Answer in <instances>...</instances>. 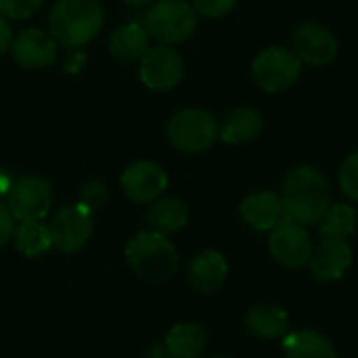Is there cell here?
<instances>
[{"instance_id":"8992f818","label":"cell","mask_w":358,"mask_h":358,"mask_svg":"<svg viewBox=\"0 0 358 358\" xmlns=\"http://www.w3.org/2000/svg\"><path fill=\"white\" fill-rule=\"evenodd\" d=\"M302 61L285 46H271L262 50L252 63L256 84L266 92H281L294 86L300 78Z\"/></svg>"},{"instance_id":"30bf717a","label":"cell","mask_w":358,"mask_h":358,"mask_svg":"<svg viewBox=\"0 0 358 358\" xmlns=\"http://www.w3.org/2000/svg\"><path fill=\"white\" fill-rule=\"evenodd\" d=\"M268 250L273 258L287 268H302L308 264L313 254L310 235L302 224L281 220L268 237Z\"/></svg>"},{"instance_id":"7402d4cb","label":"cell","mask_w":358,"mask_h":358,"mask_svg":"<svg viewBox=\"0 0 358 358\" xmlns=\"http://www.w3.org/2000/svg\"><path fill=\"white\" fill-rule=\"evenodd\" d=\"M262 126L264 122L260 111H256L254 107H237L224 117L218 136L229 145H237L256 138L262 132Z\"/></svg>"},{"instance_id":"ac0fdd59","label":"cell","mask_w":358,"mask_h":358,"mask_svg":"<svg viewBox=\"0 0 358 358\" xmlns=\"http://www.w3.org/2000/svg\"><path fill=\"white\" fill-rule=\"evenodd\" d=\"M149 34L145 29V25L141 23H126L122 27H117L111 38H109V52L113 59L122 61V63H134L141 61L143 55L149 50Z\"/></svg>"},{"instance_id":"52a82bcc","label":"cell","mask_w":358,"mask_h":358,"mask_svg":"<svg viewBox=\"0 0 358 358\" xmlns=\"http://www.w3.org/2000/svg\"><path fill=\"white\" fill-rule=\"evenodd\" d=\"M52 206V187L40 176L15 178L10 193L6 195V208L17 222L44 220Z\"/></svg>"},{"instance_id":"6da1fadb","label":"cell","mask_w":358,"mask_h":358,"mask_svg":"<svg viewBox=\"0 0 358 358\" xmlns=\"http://www.w3.org/2000/svg\"><path fill=\"white\" fill-rule=\"evenodd\" d=\"M279 197L283 208V220L302 227L319 224L331 208V187L325 174L313 166L294 168L287 174L283 182V193Z\"/></svg>"},{"instance_id":"7c38bea8","label":"cell","mask_w":358,"mask_h":358,"mask_svg":"<svg viewBox=\"0 0 358 358\" xmlns=\"http://www.w3.org/2000/svg\"><path fill=\"white\" fill-rule=\"evenodd\" d=\"M122 189L136 203H151L168 189V174L155 162H134L122 174Z\"/></svg>"},{"instance_id":"9c48e42d","label":"cell","mask_w":358,"mask_h":358,"mask_svg":"<svg viewBox=\"0 0 358 358\" xmlns=\"http://www.w3.org/2000/svg\"><path fill=\"white\" fill-rule=\"evenodd\" d=\"M141 80L151 90H172L185 78V61L168 44L149 48L141 59Z\"/></svg>"},{"instance_id":"d6a6232c","label":"cell","mask_w":358,"mask_h":358,"mask_svg":"<svg viewBox=\"0 0 358 358\" xmlns=\"http://www.w3.org/2000/svg\"><path fill=\"white\" fill-rule=\"evenodd\" d=\"M86 61V57L84 55H73L71 57V61H65V69L69 67V69H78L80 67V63H84Z\"/></svg>"},{"instance_id":"603a6c76","label":"cell","mask_w":358,"mask_h":358,"mask_svg":"<svg viewBox=\"0 0 358 358\" xmlns=\"http://www.w3.org/2000/svg\"><path fill=\"white\" fill-rule=\"evenodd\" d=\"M13 243L17 252L25 258H40L52 248L50 231L48 224L42 220H29V222H19L13 235Z\"/></svg>"},{"instance_id":"f546056e","label":"cell","mask_w":358,"mask_h":358,"mask_svg":"<svg viewBox=\"0 0 358 358\" xmlns=\"http://www.w3.org/2000/svg\"><path fill=\"white\" fill-rule=\"evenodd\" d=\"M13 27H10V23H8V17H4L2 13H0V55L2 52H6L8 48H10V42H13Z\"/></svg>"},{"instance_id":"277c9868","label":"cell","mask_w":358,"mask_h":358,"mask_svg":"<svg viewBox=\"0 0 358 358\" xmlns=\"http://www.w3.org/2000/svg\"><path fill=\"white\" fill-rule=\"evenodd\" d=\"M145 29L168 46L187 42L197 29V10L187 0H157L145 15Z\"/></svg>"},{"instance_id":"ba28073f","label":"cell","mask_w":358,"mask_h":358,"mask_svg":"<svg viewBox=\"0 0 358 358\" xmlns=\"http://www.w3.org/2000/svg\"><path fill=\"white\" fill-rule=\"evenodd\" d=\"M52 248L63 254L80 252L92 237V214L80 203L61 208L48 224Z\"/></svg>"},{"instance_id":"44dd1931","label":"cell","mask_w":358,"mask_h":358,"mask_svg":"<svg viewBox=\"0 0 358 358\" xmlns=\"http://www.w3.org/2000/svg\"><path fill=\"white\" fill-rule=\"evenodd\" d=\"M208 334L197 323H178L166 336V350L170 358H197L206 350Z\"/></svg>"},{"instance_id":"5b68a950","label":"cell","mask_w":358,"mask_h":358,"mask_svg":"<svg viewBox=\"0 0 358 358\" xmlns=\"http://www.w3.org/2000/svg\"><path fill=\"white\" fill-rule=\"evenodd\" d=\"M218 124L206 109L189 107L174 113L168 122V141L182 153L208 151L218 138Z\"/></svg>"},{"instance_id":"5bb4252c","label":"cell","mask_w":358,"mask_h":358,"mask_svg":"<svg viewBox=\"0 0 358 358\" xmlns=\"http://www.w3.org/2000/svg\"><path fill=\"white\" fill-rule=\"evenodd\" d=\"M308 266L315 279L338 281L352 266V250L346 239H323L317 248H313Z\"/></svg>"},{"instance_id":"d4e9b609","label":"cell","mask_w":358,"mask_h":358,"mask_svg":"<svg viewBox=\"0 0 358 358\" xmlns=\"http://www.w3.org/2000/svg\"><path fill=\"white\" fill-rule=\"evenodd\" d=\"M109 199V191H107V185L101 182V180H90L82 187L80 191V199L78 203L88 210L90 214H94L96 210H101Z\"/></svg>"},{"instance_id":"2e32d148","label":"cell","mask_w":358,"mask_h":358,"mask_svg":"<svg viewBox=\"0 0 358 358\" xmlns=\"http://www.w3.org/2000/svg\"><path fill=\"white\" fill-rule=\"evenodd\" d=\"M241 218L256 231H273L283 220L281 197L275 191H258L241 201Z\"/></svg>"},{"instance_id":"4dcf8cb0","label":"cell","mask_w":358,"mask_h":358,"mask_svg":"<svg viewBox=\"0 0 358 358\" xmlns=\"http://www.w3.org/2000/svg\"><path fill=\"white\" fill-rule=\"evenodd\" d=\"M13 182H15V178L4 168H0V199H6V195L13 189Z\"/></svg>"},{"instance_id":"e0dca14e","label":"cell","mask_w":358,"mask_h":358,"mask_svg":"<svg viewBox=\"0 0 358 358\" xmlns=\"http://www.w3.org/2000/svg\"><path fill=\"white\" fill-rule=\"evenodd\" d=\"M245 327L254 338L260 340H277L287 334L289 327V317L287 313L268 302H260L252 306L245 315Z\"/></svg>"},{"instance_id":"8fae6325","label":"cell","mask_w":358,"mask_h":358,"mask_svg":"<svg viewBox=\"0 0 358 358\" xmlns=\"http://www.w3.org/2000/svg\"><path fill=\"white\" fill-rule=\"evenodd\" d=\"M294 52L302 63L323 67L336 59L338 40L329 27L315 21H306L294 31Z\"/></svg>"},{"instance_id":"836d02e7","label":"cell","mask_w":358,"mask_h":358,"mask_svg":"<svg viewBox=\"0 0 358 358\" xmlns=\"http://www.w3.org/2000/svg\"><path fill=\"white\" fill-rule=\"evenodd\" d=\"M126 4H132V6H145V4H149L151 0H124Z\"/></svg>"},{"instance_id":"e575fe53","label":"cell","mask_w":358,"mask_h":358,"mask_svg":"<svg viewBox=\"0 0 358 358\" xmlns=\"http://www.w3.org/2000/svg\"><path fill=\"white\" fill-rule=\"evenodd\" d=\"M214 358H231V357H214Z\"/></svg>"},{"instance_id":"9a60e30c","label":"cell","mask_w":358,"mask_h":358,"mask_svg":"<svg viewBox=\"0 0 358 358\" xmlns=\"http://www.w3.org/2000/svg\"><path fill=\"white\" fill-rule=\"evenodd\" d=\"M229 277V264L220 252L206 250L189 264V283L199 294H212L222 287Z\"/></svg>"},{"instance_id":"f1b7e54d","label":"cell","mask_w":358,"mask_h":358,"mask_svg":"<svg viewBox=\"0 0 358 358\" xmlns=\"http://www.w3.org/2000/svg\"><path fill=\"white\" fill-rule=\"evenodd\" d=\"M15 229H17V220L13 218L6 203L0 201V248H4L8 241H13Z\"/></svg>"},{"instance_id":"7a4b0ae2","label":"cell","mask_w":358,"mask_h":358,"mask_svg":"<svg viewBox=\"0 0 358 358\" xmlns=\"http://www.w3.org/2000/svg\"><path fill=\"white\" fill-rule=\"evenodd\" d=\"M50 36L65 48L88 44L103 27V8L96 0H57L48 15Z\"/></svg>"},{"instance_id":"4316f807","label":"cell","mask_w":358,"mask_h":358,"mask_svg":"<svg viewBox=\"0 0 358 358\" xmlns=\"http://www.w3.org/2000/svg\"><path fill=\"white\" fill-rule=\"evenodd\" d=\"M44 0H0V13L8 19H29Z\"/></svg>"},{"instance_id":"cb8c5ba5","label":"cell","mask_w":358,"mask_h":358,"mask_svg":"<svg viewBox=\"0 0 358 358\" xmlns=\"http://www.w3.org/2000/svg\"><path fill=\"white\" fill-rule=\"evenodd\" d=\"M323 239H346L357 231V212L348 203H336L319 222Z\"/></svg>"},{"instance_id":"3957f363","label":"cell","mask_w":358,"mask_h":358,"mask_svg":"<svg viewBox=\"0 0 358 358\" xmlns=\"http://www.w3.org/2000/svg\"><path fill=\"white\" fill-rule=\"evenodd\" d=\"M126 260L132 273L147 283H164L178 268V254L170 239L155 231L134 235L126 245Z\"/></svg>"},{"instance_id":"484cf974","label":"cell","mask_w":358,"mask_h":358,"mask_svg":"<svg viewBox=\"0 0 358 358\" xmlns=\"http://www.w3.org/2000/svg\"><path fill=\"white\" fill-rule=\"evenodd\" d=\"M340 187L344 195L358 201V151L344 159L340 168Z\"/></svg>"},{"instance_id":"d6986e66","label":"cell","mask_w":358,"mask_h":358,"mask_svg":"<svg viewBox=\"0 0 358 358\" xmlns=\"http://www.w3.org/2000/svg\"><path fill=\"white\" fill-rule=\"evenodd\" d=\"M189 222V208L178 197H159L151 203L147 212V224L151 231L170 235L185 229Z\"/></svg>"},{"instance_id":"1f68e13d","label":"cell","mask_w":358,"mask_h":358,"mask_svg":"<svg viewBox=\"0 0 358 358\" xmlns=\"http://www.w3.org/2000/svg\"><path fill=\"white\" fill-rule=\"evenodd\" d=\"M145 358H170V355H168V350H166L164 344H153V346L147 350V357Z\"/></svg>"},{"instance_id":"4fadbf2b","label":"cell","mask_w":358,"mask_h":358,"mask_svg":"<svg viewBox=\"0 0 358 358\" xmlns=\"http://www.w3.org/2000/svg\"><path fill=\"white\" fill-rule=\"evenodd\" d=\"M8 50L13 52V59L25 69H42L52 65L57 59L55 38L36 27L19 31L13 38Z\"/></svg>"},{"instance_id":"ffe728a7","label":"cell","mask_w":358,"mask_h":358,"mask_svg":"<svg viewBox=\"0 0 358 358\" xmlns=\"http://www.w3.org/2000/svg\"><path fill=\"white\" fill-rule=\"evenodd\" d=\"M285 358H338L334 342L313 329L294 331L283 340Z\"/></svg>"},{"instance_id":"83f0119b","label":"cell","mask_w":358,"mask_h":358,"mask_svg":"<svg viewBox=\"0 0 358 358\" xmlns=\"http://www.w3.org/2000/svg\"><path fill=\"white\" fill-rule=\"evenodd\" d=\"M235 4H237V0H193L195 10L210 19L227 17L235 8Z\"/></svg>"}]
</instances>
